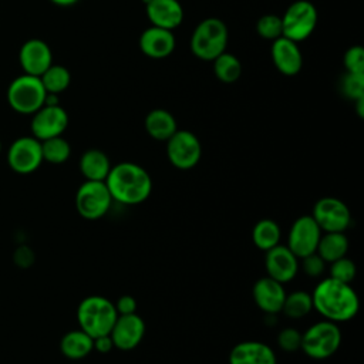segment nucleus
<instances>
[{
	"instance_id": "obj_4",
	"label": "nucleus",
	"mask_w": 364,
	"mask_h": 364,
	"mask_svg": "<svg viewBox=\"0 0 364 364\" xmlns=\"http://www.w3.org/2000/svg\"><path fill=\"white\" fill-rule=\"evenodd\" d=\"M229 30L218 17H208L198 23L191 36V51L202 61H213L226 51Z\"/></svg>"
},
{
	"instance_id": "obj_33",
	"label": "nucleus",
	"mask_w": 364,
	"mask_h": 364,
	"mask_svg": "<svg viewBox=\"0 0 364 364\" xmlns=\"http://www.w3.org/2000/svg\"><path fill=\"white\" fill-rule=\"evenodd\" d=\"M341 92L351 101L364 98V74L346 73L341 80Z\"/></svg>"
},
{
	"instance_id": "obj_14",
	"label": "nucleus",
	"mask_w": 364,
	"mask_h": 364,
	"mask_svg": "<svg viewBox=\"0 0 364 364\" xmlns=\"http://www.w3.org/2000/svg\"><path fill=\"white\" fill-rule=\"evenodd\" d=\"M18 63L24 74L40 77L53 64V51L46 41L30 38L20 47Z\"/></svg>"
},
{
	"instance_id": "obj_22",
	"label": "nucleus",
	"mask_w": 364,
	"mask_h": 364,
	"mask_svg": "<svg viewBox=\"0 0 364 364\" xmlns=\"http://www.w3.org/2000/svg\"><path fill=\"white\" fill-rule=\"evenodd\" d=\"M144 127L148 135L156 141H168L178 129L175 117L162 108L152 109L144 119Z\"/></svg>"
},
{
	"instance_id": "obj_27",
	"label": "nucleus",
	"mask_w": 364,
	"mask_h": 364,
	"mask_svg": "<svg viewBox=\"0 0 364 364\" xmlns=\"http://www.w3.org/2000/svg\"><path fill=\"white\" fill-rule=\"evenodd\" d=\"M213 73L219 81L225 84L236 82L242 74V64L239 58L230 53H222L213 61Z\"/></svg>"
},
{
	"instance_id": "obj_17",
	"label": "nucleus",
	"mask_w": 364,
	"mask_h": 364,
	"mask_svg": "<svg viewBox=\"0 0 364 364\" xmlns=\"http://www.w3.org/2000/svg\"><path fill=\"white\" fill-rule=\"evenodd\" d=\"M272 61L279 73L291 77L300 73L303 67V55L296 41L287 37H279L272 44Z\"/></svg>"
},
{
	"instance_id": "obj_36",
	"label": "nucleus",
	"mask_w": 364,
	"mask_h": 364,
	"mask_svg": "<svg viewBox=\"0 0 364 364\" xmlns=\"http://www.w3.org/2000/svg\"><path fill=\"white\" fill-rule=\"evenodd\" d=\"M301 269L307 276L318 277L326 269V262L314 252L301 259Z\"/></svg>"
},
{
	"instance_id": "obj_3",
	"label": "nucleus",
	"mask_w": 364,
	"mask_h": 364,
	"mask_svg": "<svg viewBox=\"0 0 364 364\" xmlns=\"http://www.w3.org/2000/svg\"><path fill=\"white\" fill-rule=\"evenodd\" d=\"M117 317L114 303L104 296H88L81 300L77 309L80 328L92 338L109 334Z\"/></svg>"
},
{
	"instance_id": "obj_2",
	"label": "nucleus",
	"mask_w": 364,
	"mask_h": 364,
	"mask_svg": "<svg viewBox=\"0 0 364 364\" xmlns=\"http://www.w3.org/2000/svg\"><path fill=\"white\" fill-rule=\"evenodd\" d=\"M105 183L112 200L122 205L142 203L152 192L151 175L135 162H119L111 166Z\"/></svg>"
},
{
	"instance_id": "obj_24",
	"label": "nucleus",
	"mask_w": 364,
	"mask_h": 364,
	"mask_svg": "<svg viewBox=\"0 0 364 364\" xmlns=\"http://www.w3.org/2000/svg\"><path fill=\"white\" fill-rule=\"evenodd\" d=\"M60 350L64 357L73 361H78L87 357L92 350V337H90L81 328L65 333L60 341Z\"/></svg>"
},
{
	"instance_id": "obj_39",
	"label": "nucleus",
	"mask_w": 364,
	"mask_h": 364,
	"mask_svg": "<svg viewBox=\"0 0 364 364\" xmlns=\"http://www.w3.org/2000/svg\"><path fill=\"white\" fill-rule=\"evenodd\" d=\"M16 262L17 264H20L21 267H28L30 263L33 262V253L30 249L27 247H20L16 252Z\"/></svg>"
},
{
	"instance_id": "obj_13",
	"label": "nucleus",
	"mask_w": 364,
	"mask_h": 364,
	"mask_svg": "<svg viewBox=\"0 0 364 364\" xmlns=\"http://www.w3.org/2000/svg\"><path fill=\"white\" fill-rule=\"evenodd\" d=\"M68 127V114L60 105H43L33 114L30 129L38 141L60 136Z\"/></svg>"
},
{
	"instance_id": "obj_37",
	"label": "nucleus",
	"mask_w": 364,
	"mask_h": 364,
	"mask_svg": "<svg viewBox=\"0 0 364 364\" xmlns=\"http://www.w3.org/2000/svg\"><path fill=\"white\" fill-rule=\"evenodd\" d=\"M115 310L118 313V316H125V314H134L136 313V309H138V304H136V300L135 297L129 296V294H124L121 296L115 303Z\"/></svg>"
},
{
	"instance_id": "obj_35",
	"label": "nucleus",
	"mask_w": 364,
	"mask_h": 364,
	"mask_svg": "<svg viewBox=\"0 0 364 364\" xmlns=\"http://www.w3.org/2000/svg\"><path fill=\"white\" fill-rule=\"evenodd\" d=\"M277 344L283 351H297L301 347V333L293 327L283 328L277 336Z\"/></svg>"
},
{
	"instance_id": "obj_7",
	"label": "nucleus",
	"mask_w": 364,
	"mask_h": 364,
	"mask_svg": "<svg viewBox=\"0 0 364 364\" xmlns=\"http://www.w3.org/2000/svg\"><path fill=\"white\" fill-rule=\"evenodd\" d=\"M318 21L316 6L309 0L293 1L282 16L283 37L300 43L311 36Z\"/></svg>"
},
{
	"instance_id": "obj_42",
	"label": "nucleus",
	"mask_w": 364,
	"mask_h": 364,
	"mask_svg": "<svg viewBox=\"0 0 364 364\" xmlns=\"http://www.w3.org/2000/svg\"><path fill=\"white\" fill-rule=\"evenodd\" d=\"M0 152H1V141H0Z\"/></svg>"
},
{
	"instance_id": "obj_10",
	"label": "nucleus",
	"mask_w": 364,
	"mask_h": 364,
	"mask_svg": "<svg viewBox=\"0 0 364 364\" xmlns=\"http://www.w3.org/2000/svg\"><path fill=\"white\" fill-rule=\"evenodd\" d=\"M313 219L321 232H344L351 223L348 206L338 198L326 196L313 206Z\"/></svg>"
},
{
	"instance_id": "obj_18",
	"label": "nucleus",
	"mask_w": 364,
	"mask_h": 364,
	"mask_svg": "<svg viewBox=\"0 0 364 364\" xmlns=\"http://www.w3.org/2000/svg\"><path fill=\"white\" fill-rule=\"evenodd\" d=\"M176 46L175 36L172 30L151 26L145 28L139 36L141 51L154 60H161L169 57Z\"/></svg>"
},
{
	"instance_id": "obj_9",
	"label": "nucleus",
	"mask_w": 364,
	"mask_h": 364,
	"mask_svg": "<svg viewBox=\"0 0 364 364\" xmlns=\"http://www.w3.org/2000/svg\"><path fill=\"white\" fill-rule=\"evenodd\" d=\"M166 156L175 168L188 171L198 165L202 156V145L193 132L176 129L166 141Z\"/></svg>"
},
{
	"instance_id": "obj_25",
	"label": "nucleus",
	"mask_w": 364,
	"mask_h": 364,
	"mask_svg": "<svg viewBox=\"0 0 364 364\" xmlns=\"http://www.w3.org/2000/svg\"><path fill=\"white\" fill-rule=\"evenodd\" d=\"M348 250V239L344 232H324L320 236L316 253L326 262L331 263L343 256Z\"/></svg>"
},
{
	"instance_id": "obj_8",
	"label": "nucleus",
	"mask_w": 364,
	"mask_h": 364,
	"mask_svg": "<svg viewBox=\"0 0 364 364\" xmlns=\"http://www.w3.org/2000/svg\"><path fill=\"white\" fill-rule=\"evenodd\" d=\"M112 196L105 181H85L75 193V209L84 219L95 220L105 216L111 208Z\"/></svg>"
},
{
	"instance_id": "obj_41",
	"label": "nucleus",
	"mask_w": 364,
	"mask_h": 364,
	"mask_svg": "<svg viewBox=\"0 0 364 364\" xmlns=\"http://www.w3.org/2000/svg\"><path fill=\"white\" fill-rule=\"evenodd\" d=\"M354 104H355V108H357V114H358V117H360V118H363V115H364V98H360V100L354 101Z\"/></svg>"
},
{
	"instance_id": "obj_40",
	"label": "nucleus",
	"mask_w": 364,
	"mask_h": 364,
	"mask_svg": "<svg viewBox=\"0 0 364 364\" xmlns=\"http://www.w3.org/2000/svg\"><path fill=\"white\" fill-rule=\"evenodd\" d=\"M50 1L55 6H60V7H68V6H74L80 0H50Z\"/></svg>"
},
{
	"instance_id": "obj_29",
	"label": "nucleus",
	"mask_w": 364,
	"mask_h": 364,
	"mask_svg": "<svg viewBox=\"0 0 364 364\" xmlns=\"http://www.w3.org/2000/svg\"><path fill=\"white\" fill-rule=\"evenodd\" d=\"M40 80L47 92L60 94L65 91L71 82V74L68 68L60 64H51L41 75Z\"/></svg>"
},
{
	"instance_id": "obj_32",
	"label": "nucleus",
	"mask_w": 364,
	"mask_h": 364,
	"mask_svg": "<svg viewBox=\"0 0 364 364\" xmlns=\"http://www.w3.org/2000/svg\"><path fill=\"white\" fill-rule=\"evenodd\" d=\"M330 264H331L330 266V277L331 279L351 284V282L354 280L355 273H357L355 263L351 259L343 256V257L331 262Z\"/></svg>"
},
{
	"instance_id": "obj_19",
	"label": "nucleus",
	"mask_w": 364,
	"mask_h": 364,
	"mask_svg": "<svg viewBox=\"0 0 364 364\" xmlns=\"http://www.w3.org/2000/svg\"><path fill=\"white\" fill-rule=\"evenodd\" d=\"M252 293H253V300L256 306L267 314H276L282 311L283 301L287 294L283 287V283L269 276H264L256 280V283L253 284Z\"/></svg>"
},
{
	"instance_id": "obj_21",
	"label": "nucleus",
	"mask_w": 364,
	"mask_h": 364,
	"mask_svg": "<svg viewBox=\"0 0 364 364\" xmlns=\"http://www.w3.org/2000/svg\"><path fill=\"white\" fill-rule=\"evenodd\" d=\"M229 364H277L274 351L264 343L249 340L233 346Z\"/></svg>"
},
{
	"instance_id": "obj_31",
	"label": "nucleus",
	"mask_w": 364,
	"mask_h": 364,
	"mask_svg": "<svg viewBox=\"0 0 364 364\" xmlns=\"http://www.w3.org/2000/svg\"><path fill=\"white\" fill-rule=\"evenodd\" d=\"M256 33L264 40H276L283 36L282 17L276 14H264L256 23Z\"/></svg>"
},
{
	"instance_id": "obj_30",
	"label": "nucleus",
	"mask_w": 364,
	"mask_h": 364,
	"mask_svg": "<svg viewBox=\"0 0 364 364\" xmlns=\"http://www.w3.org/2000/svg\"><path fill=\"white\" fill-rule=\"evenodd\" d=\"M41 142V154H43V161L58 165V164H64L70 155H71V146L70 142L60 136H53Z\"/></svg>"
},
{
	"instance_id": "obj_20",
	"label": "nucleus",
	"mask_w": 364,
	"mask_h": 364,
	"mask_svg": "<svg viewBox=\"0 0 364 364\" xmlns=\"http://www.w3.org/2000/svg\"><path fill=\"white\" fill-rule=\"evenodd\" d=\"M146 17L152 26L173 30L183 21V7L178 0H145Z\"/></svg>"
},
{
	"instance_id": "obj_6",
	"label": "nucleus",
	"mask_w": 364,
	"mask_h": 364,
	"mask_svg": "<svg viewBox=\"0 0 364 364\" xmlns=\"http://www.w3.org/2000/svg\"><path fill=\"white\" fill-rule=\"evenodd\" d=\"M341 344V330L337 323L321 320L311 324L301 334V347L306 355L314 360L331 357Z\"/></svg>"
},
{
	"instance_id": "obj_1",
	"label": "nucleus",
	"mask_w": 364,
	"mask_h": 364,
	"mask_svg": "<svg viewBox=\"0 0 364 364\" xmlns=\"http://www.w3.org/2000/svg\"><path fill=\"white\" fill-rule=\"evenodd\" d=\"M313 309L326 320L341 323L351 320L360 307L358 296L350 283L331 277L323 279L311 293Z\"/></svg>"
},
{
	"instance_id": "obj_11",
	"label": "nucleus",
	"mask_w": 364,
	"mask_h": 364,
	"mask_svg": "<svg viewBox=\"0 0 364 364\" xmlns=\"http://www.w3.org/2000/svg\"><path fill=\"white\" fill-rule=\"evenodd\" d=\"M9 166L21 175L31 173L43 164L41 142L31 136H20L11 142L7 151Z\"/></svg>"
},
{
	"instance_id": "obj_34",
	"label": "nucleus",
	"mask_w": 364,
	"mask_h": 364,
	"mask_svg": "<svg viewBox=\"0 0 364 364\" xmlns=\"http://www.w3.org/2000/svg\"><path fill=\"white\" fill-rule=\"evenodd\" d=\"M344 67L347 73L364 74V50L361 46H351L344 54Z\"/></svg>"
},
{
	"instance_id": "obj_28",
	"label": "nucleus",
	"mask_w": 364,
	"mask_h": 364,
	"mask_svg": "<svg viewBox=\"0 0 364 364\" xmlns=\"http://www.w3.org/2000/svg\"><path fill=\"white\" fill-rule=\"evenodd\" d=\"M313 310L311 294L304 290H296L286 294L282 311L289 318H303Z\"/></svg>"
},
{
	"instance_id": "obj_38",
	"label": "nucleus",
	"mask_w": 364,
	"mask_h": 364,
	"mask_svg": "<svg viewBox=\"0 0 364 364\" xmlns=\"http://www.w3.org/2000/svg\"><path fill=\"white\" fill-rule=\"evenodd\" d=\"M92 344H94V350H97L101 354L109 353L114 348V343H112V338L109 334L92 338Z\"/></svg>"
},
{
	"instance_id": "obj_43",
	"label": "nucleus",
	"mask_w": 364,
	"mask_h": 364,
	"mask_svg": "<svg viewBox=\"0 0 364 364\" xmlns=\"http://www.w3.org/2000/svg\"><path fill=\"white\" fill-rule=\"evenodd\" d=\"M73 364H78V363H73Z\"/></svg>"
},
{
	"instance_id": "obj_23",
	"label": "nucleus",
	"mask_w": 364,
	"mask_h": 364,
	"mask_svg": "<svg viewBox=\"0 0 364 364\" xmlns=\"http://www.w3.org/2000/svg\"><path fill=\"white\" fill-rule=\"evenodd\" d=\"M78 168L85 181H105L111 171V162L105 152L92 148L81 155Z\"/></svg>"
},
{
	"instance_id": "obj_5",
	"label": "nucleus",
	"mask_w": 364,
	"mask_h": 364,
	"mask_svg": "<svg viewBox=\"0 0 364 364\" xmlns=\"http://www.w3.org/2000/svg\"><path fill=\"white\" fill-rule=\"evenodd\" d=\"M46 94L47 91L40 77L24 73L13 78L6 91L7 102L11 109L23 115H33L40 109L44 105Z\"/></svg>"
},
{
	"instance_id": "obj_16",
	"label": "nucleus",
	"mask_w": 364,
	"mask_h": 364,
	"mask_svg": "<svg viewBox=\"0 0 364 364\" xmlns=\"http://www.w3.org/2000/svg\"><path fill=\"white\" fill-rule=\"evenodd\" d=\"M264 266L269 277L284 284L296 277L299 272V259L287 246L279 243L266 252Z\"/></svg>"
},
{
	"instance_id": "obj_12",
	"label": "nucleus",
	"mask_w": 364,
	"mask_h": 364,
	"mask_svg": "<svg viewBox=\"0 0 364 364\" xmlns=\"http://www.w3.org/2000/svg\"><path fill=\"white\" fill-rule=\"evenodd\" d=\"M321 233V229L311 215L300 216L293 222L289 230L287 247L297 259H303L316 252Z\"/></svg>"
},
{
	"instance_id": "obj_15",
	"label": "nucleus",
	"mask_w": 364,
	"mask_h": 364,
	"mask_svg": "<svg viewBox=\"0 0 364 364\" xmlns=\"http://www.w3.org/2000/svg\"><path fill=\"white\" fill-rule=\"evenodd\" d=\"M144 334L145 323L136 313L118 316L109 333L114 347L121 351L134 350L144 338Z\"/></svg>"
},
{
	"instance_id": "obj_26",
	"label": "nucleus",
	"mask_w": 364,
	"mask_h": 364,
	"mask_svg": "<svg viewBox=\"0 0 364 364\" xmlns=\"http://www.w3.org/2000/svg\"><path fill=\"white\" fill-rule=\"evenodd\" d=\"M280 226L273 219H260L252 230V240L255 246L264 252L277 246L280 243Z\"/></svg>"
}]
</instances>
